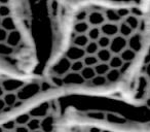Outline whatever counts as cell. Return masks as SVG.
<instances>
[{
	"instance_id": "cell-3",
	"label": "cell",
	"mask_w": 150,
	"mask_h": 132,
	"mask_svg": "<svg viewBox=\"0 0 150 132\" xmlns=\"http://www.w3.org/2000/svg\"><path fill=\"white\" fill-rule=\"evenodd\" d=\"M54 103L41 98L0 121V132H57Z\"/></svg>"
},
{
	"instance_id": "cell-2",
	"label": "cell",
	"mask_w": 150,
	"mask_h": 132,
	"mask_svg": "<svg viewBox=\"0 0 150 132\" xmlns=\"http://www.w3.org/2000/svg\"><path fill=\"white\" fill-rule=\"evenodd\" d=\"M48 83L34 73H23L0 65V121L41 98Z\"/></svg>"
},
{
	"instance_id": "cell-1",
	"label": "cell",
	"mask_w": 150,
	"mask_h": 132,
	"mask_svg": "<svg viewBox=\"0 0 150 132\" xmlns=\"http://www.w3.org/2000/svg\"><path fill=\"white\" fill-rule=\"evenodd\" d=\"M22 2L0 1V65L23 73H33L36 55Z\"/></svg>"
}]
</instances>
